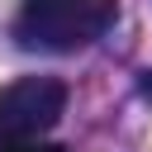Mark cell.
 Here are the masks:
<instances>
[{
    "label": "cell",
    "instance_id": "6da1fadb",
    "mask_svg": "<svg viewBox=\"0 0 152 152\" xmlns=\"http://www.w3.org/2000/svg\"><path fill=\"white\" fill-rule=\"evenodd\" d=\"M119 5L114 0H24L14 19V38L43 52H76L109 33Z\"/></svg>",
    "mask_w": 152,
    "mask_h": 152
},
{
    "label": "cell",
    "instance_id": "7a4b0ae2",
    "mask_svg": "<svg viewBox=\"0 0 152 152\" xmlns=\"http://www.w3.org/2000/svg\"><path fill=\"white\" fill-rule=\"evenodd\" d=\"M66 114V86L52 76H24L0 86V133L38 138Z\"/></svg>",
    "mask_w": 152,
    "mask_h": 152
},
{
    "label": "cell",
    "instance_id": "3957f363",
    "mask_svg": "<svg viewBox=\"0 0 152 152\" xmlns=\"http://www.w3.org/2000/svg\"><path fill=\"white\" fill-rule=\"evenodd\" d=\"M0 152H66V147L33 142V138H19V133H0Z\"/></svg>",
    "mask_w": 152,
    "mask_h": 152
}]
</instances>
